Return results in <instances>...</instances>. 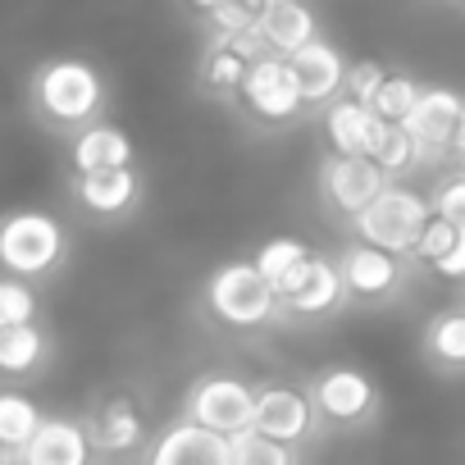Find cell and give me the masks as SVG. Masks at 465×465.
Listing matches in <instances>:
<instances>
[{"instance_id":"cell-1","label":"cell","mask_w":465,"mask_h":465,"mask_svg":"<svg viewBox=\"0 0 465 465\" xmlns=\"http://www.w3.org/2000/svg\"><path fill=\"white\" fill-rule=\"evenodd\" d=\"M33 105L51 128H69L83 133L92 124H101L105 110V78L87 64V60H46L33 74Z\"/></svg>"},{"instance_id":"cell-2","label":"cell","mask_w":465,"mask_h":465,"mask_svg":"<svg viewBox=\"0 0 465 465\" xmlns=\"http://www.w3.org/2000/svg\"><path fill=\"white\" fill-rule=\"evenodd\" d=\"M69 256V228L46 214V210H15L0 223V261H5L10 279L42 283L51 279Z\"/></svg>"},{"instance_id":"cell-3","label":"cell","mask_w":465,"mask_h":465,"mask_svg":"<svg viewBox=\"0 0 465 465\" xmlns=\"http://www.w3.org/2000/svg\"><path fill=\"white\" fill-rule=\"evenodd\" d=\"M205 306L228 329H265L283 315L274 283L261 274L256 261H228L205 279Z\"/></svg>"},{"instance_id":"cell-4","label":"cell","mask_w":465,"mask_h":465,"mask_svg":"<svg viewBox=\"0 0 465 465\" xmlns=\"http://www.w3.org/2000/svg\"><path fill=\"white\" fill-rule=\"evenodd\" d=\"M433 219V201L420 196L406 183H392L361 219H351V232L370 247H383L392 256H411V247L420 242V232Z\"/></svg>"},{"instance_id":"cell-5","label":"cell","mask_w":465,"mask_h":465,"mask_svg":"<svg viewBox=\"0 0 465 465\" xmlns=\"http://www.w3.org/2000/svg\"><path fill=\"white\" fill-rule=\"evenodd\" d=\"M311 401L320 411V424L329 429H342V433H356V429H370L379 420V383L356 370V365H329L315 374L311 383Z\"/></svg>"},{"instance_id":"cell-6","label":"cell","mask_w":465,"mask_h":465,"mask_svg":"<svg viewBox=\"0 0 465 465\" xmlns=\"http://www.w3.org/2000/svg\"><path fill=\"white\" fill-rule=\"evenodd\" d=\"M256 401H261V388H252L247 379H238V374H205V379H196L187 388L183 415L196 420L201 429L238 438V433L256 429Z\"/></svg>"},{"instance_id":"cell-7","label":"cell","mask_w":465,"mask_h":465,"mask_svg":"<svg viewBox=\"0 0 465 465\" xmlns=\"http://www.w3.org/2000/svg\"><path fill=\"white\" fill-rule=\"evenodd\" d=\"M388 187H392V178L383 173L379 160H365V155H324L320 160V201L342 219H361Z\"/></svg>"},{"instance_id":"cell-8","label":"cell","mask_w":465,"mask_h":465,"mask_svg":"<svg viewBox=\"0 0 465 465\" xmlns=\"http://www.w3.org/2000/svg\"><path fill=\"white\" fill-rule=\"evenodd\" d=\"M406 256H392L383 247H370L361 238H351L342 252H338V270H342V283H347V297L351 302H365V306H383L392 302L401 288H406Z\"/></svg>"},{"instance_id":"cell-9","label":"cell","mask_w":465,"mask_h":465,"mask_svg":"<svg viewBox=\"0 0 465 465\" xmlns=\"http://www.w3.org/2000/svg\"><path fill=\"white\" fill-rule=\"evenodd\" d=\"M238 101H242L247 114L261 119V124H292V119L306 110L302 87H297V78H292V64L279 60V55H265V60L252 64V74H247Z\"/></svg>"},{"instance_id":"cell-10","label":"cell","mask_w":465,"mask_h":465,"mask_svg":"<svg viewBox=\"0 0 465 465\" xmlns=\"http://www.w3.org/2000/svg\"><path fill=\"white\" fill-rule=\"evenodd\" d=\"M279 302H283V315H297V320H324V315H338L347 306V283H342V270L338 261L329 256H311L283 288H279Z\"/></svg>"},{"instance_id":"cell-11","label":"cell","mask_w":465,"mask_h":465,"mask_svg":"<svg viewBox=\"0 0 465 465\" xmlns=\"http://www.w3.org/2000/svg\"><path fill=\"white\" fill-rule=\"evenodd\" d=\"M83 424H87V433H92V442H96L101 456H133V451L151 447V442H146V411H142V401L128 397V392L96 397V401L87 406Z\"/></svg>"},{"instance_id":"cell-12","label":"cell","mask_w":465,"mask_h":465,"mask_svg":"<svg viewBox=\"0 0 465 465\" xmlns=\"http://www.w3.org/2000/svg\"><path fill=\"white\" fill-rule=\"evenodd\" d=\"M142 465H238V460H232V438L201 429L196 420L183 415L151 438Z\"/></svg>"},{"instance_id":"cell-13","label":"cell","mask_w":465,"mask_h":465,"mask_svg":"<svg viewBox=\"0 0 465 465\" xmlns=\"http://www.w3.org/2000/svg\"><path fill=\"white\" fill-rule=\"evenodd\" d=\"M320 424V411L311 401V392L292 388V383H265L261 401H256V433L283 442V447H302Z\"/></svg>"},{"instance_id":"cell-14","label":"cell","mask_w":465,"mask_h":465,"mask_svg":"<svg viewBox=\"0 0 465 465\" xmlns=\"http://www.w3.org/2000/svg\"><path fill=\"white\" fill-rule=\"evenodd\" d=\"M270 46L256 33H242V37H214L201 55V87L214 92V96H242V83L252 74L256 60H265Z\"/></svg>"},{"instance_id":"cell-15","label":"cell","mask_w":465,"mask_h":465,"mask_svg":"<svg viewBox=\"0 0 465 465\" xmlns=\"http://www.w3.org/2000/svg\"><path fill=\"white\" fill-rule=\"evenodd\" d=\"M460 110H465V96H456L451 87H424L415 114L406 119L411 137L424 151V164L451 155V142H456V128H460Z\"/></svg>"},{"instance_id":"cell-16","label":"cell","mask_w":465,"mask_h":465,"mask_svg":"<svg viewBox=\"0 0 465 465\" xmlns=\"http://www.w3.org/2000/svg\"><path fill=\"white\" fill-rule=\"evenodd\" d=\"M292 78H297V87H302V101L306 105H333V101H342L347 96V60H342V51L333 46V42H311L306 51H297L292 60Z\"/></svg>"},{"instance_id":"cell-17","label":"cell","mask_w":465,"mask_h":465,"mask_svg":"<svg viewBox=\"0 0 465 465\" xmlns=\"http://www.w3.org/2000/svg\"><path fill=\"white\" fill-rule=\"evenodd\" d=\"M96 456L101 451H96V442H92L83 420L46 415V424L37 429V438L19 456V465H96Z\"/></svg>"},{"instance_id":"cell-18","label":"cell","mask_w":465,"mask_h":465,"mask_svg":"<svg viewBox=\"0 0 465 465\" xmlns=\"http://www.w3.org/2000/svg\"><path fill=\"white\" fill-rule=\"evenodd\" d=\"M324 133H329L333 155H365V160H374L379 146H383L388 124H383L370 105L342 96V101H333V105L324 110Z\"/></svg>"},{"instance_id":"cell-19","label":"cell","mask_w":465,"mask_h":465,"mask_svg":"<svg viewBox=\"0 0 465 465\" xmlns=\"http://www.w3.org/2000/svg\"><path fill=\"white\" fill-rule=\"evenodd\" d=\"M74 201L92 219H124L142 205V178L137 169H110V173H78Z\"/></svg>"},{"instance_id":"cell-20","label":"cell","mask_w":465,"mask_h":465,"mask_svg":"<svg viewBox=\"0 0 465 465\" xmlns=\"http://www.w3.org/2000/svg\"><path fill=\"white\" fill-rule=\"evenodd\" d=\"M133 137L119 124H92L83 133H74L69 142V160L74 173H110V169H133Z\"/></svg>"},{"instance_id":"cell-21","label":"cell","mask_w":465,"mask_h":465,"mask_svg":"<svg viewBox=\"0 0 465 465\" xmlns=\"http://www.w3.org/2000/svg\"><path fill=\"white\" fill-rule=\"evenodd\" d=\"M261 37L270 46V55L279 60H292L297 51H306L311 42H320V28H315V10L306 0H288V5L261 15Z\"/></svg>"},{"instance_id":"cell-22","label":"cell","mask_w":465,"mask_h":465,"mask_svg":"<svg viewBox=\"0 0 465 465\" xmlns=\"http://www.w3.org/2000/svg\"><path fill=\"white\" fill-rule=\"evenodd\" d=\"M42 424H46V415L37 411L33 397H24V392L0 397V447H5V465H19V456L28 451V442L37 438Z\"/></svg>"},{"instance_id":"cell-23","label":"cell","mask_w":465,"mask_h":465,"mask_svg":"<svg viewBox=\"0 0 465 465\" xmlns=\"http://www.w3.org/2000/svg\"><path fill=\"white\" fill-rule=\"evenodd\" d=\"M424 356L438 365V370H465V306L456 311H438L429 324H424Z\"/></svg>"},{"instance_id":"cell-24","label":"cell","mask_w":465,"mask_h":465,"mask_svg":"<svg viewBox=\"0 0 465 465\" xmlns=\"http://www.w3.org/2000/svg\"><path fill=\"white\" fill-rule=\"evenodd\" d=\"M51 356V338L37 329V324H24V329H0V370L10 379H24V374H37Z\"/></svg>"},{"instance_id":"cell-25","label":"cell","mask_w":465,"mask_h":465,"mask_svg":"<svg viewBox=\"0 0 465 465\" xmlns=\"http://www.w3.org/2000/svg\"><path fill=\"white\" fill-rule=\"evenodd\" d=\"M311 256H315V252H311L302 238H270V242L256 252V265H261V274H265V279L274 283V292H279Z\"/></svg>"},{"instance_id":"cell-26","label":"cell","mask_w":465,"mask_h":465,"mask_svg":"<svg viewBox=\"0 0 465 465\" xmlns=\"http://www.w3.org/2000/svg\"><path fill=\"white\" fill-rule=\"evenodd\" d=\"M420 96H424V87H420L411 74H388V83H383V92L374 96L370 110H374L383 124H406V119L415 114Z\"/></svg>"},{"instance_id":"cell-27","label":"cell","mask_w":465,"mask_h":465,"mask_svg":"<svg viewBox=\"0 0 465 465\" xmlns=\"http://www.w3.org/2000/svg\"><path fill=\"white\" fill-rule=\"evenodd\" d=\"M379 164H383V173L397 183V178H406L411 169H420L424 164V151H420V142L411 137V128L406 124H388V133H383V146H379V155H374Z\"/></svg>"},{"instance_id":"cell-28","label":"cell","mask_w":465,"mask_h":465,"mask_svg":"<svg viewBox=\"0 0 465 465\" xmlns=\"http://www.w3.org/2000/svg\"><path fill=\"white\" fill-rule=\"evenodd\" d=\"M232 460L238 465H297V447H283V442L247 429L232 438Z\"/></svg>"},{"instance_id":"cell-29","label":"cell","mask_w":465,"mask_h":465,"mask_svg":"<svg viewBox=\"0 0 465 465\" xmlns=\"http://www.w3.org/2000/svg\"><path fill=\"white\" fill-rule=\"evenodd\" d=\"M456 238H460V228L456 223H447V219H429V228L420 232V242L411 247V265H424V270H438L447 256H451V247H456Z\"/></svg>"},{"instance_id":"cell-30","label":"cell","mask_w":465,"mask_h":465,"mask_svg":"<svg viewBox=\"0 0 465 465\" xmlns=\"http://www.w3.org/2000/svg\"><path fill=\"white\" fill-rule=\"evenodd\" d=\"M37 324V292L24 279H5L0 283V329H24Z\"/></svg>"},{"instance_id":"cell-31","label":"cell","mask_w":465,"mask_h":465,"mask_svg":"<svg viewBox=\"0 0 465 465\" xmlns=\"http://www.w3.org/2000/svg\"><path fill=\"white\" fill-rule=\"evenodd\" d=\"M214 37H242V33H256L261 28V15L247 5V0H228V5H219L214 15H205Z\"/></svg>"},{"instance_id":"cell-32","label":"cell","mask_w":465,"mask_h":465,"mask_svg":"<svg viewBox=\"0 0 465 465\" xmlns=\"http://www.w3.org/2000/svg\"><path fill=\"white\" fill-rule=\"evenodd\" d=\"M433 214L438 219H447V223H456V228H465V169L460 173H451V178H442L438 187H433Z\"/></svg>"},{"instance_id":"cell-33","label":"cell","mask_w":465,"mask_h":465,"mask_svg":"<svg viewBox=\"0 0 465 465\" xmlns=\"http://www.w3.org/2000/svg\"><path fill=\"white\" fill-rule=\"evenodd\" d=\"M383 83H388V69L379 60H361V64L347 69V96L361 101V105H374V96L383 92Z\"/></svg>"},{"instance_id":"cell-34","label":"cell","mask_w":465,"mask_h":465,"mask_svg":"<svg viewBox=\"0 0 465 465\" xmlns=\"http://www.w3.org/2000/svg\"><path fill=\"white\" fill-rule=\"evenodd\" d=\"M433 274H438V279H447V283H465V228H460V238H456L451 256H447Z\"/></svg>"},{"instance_id":"cell-35","label":"cell","mask_w":465,"mask_h":465,"mask_svg":"<svg viewBox=\"0 0 465 465\" xmlns=\"http://www.w3.org/2000/svg\"><path fill=\"white\" fill-rule=\"evenodd\" d=\"M451 155L465 164V110H460V128H456V142H451Z\"/></svg>"},{"instance_id":"cell-36","label":"cell","mask_w":465,"mask_h":465,"mask_svg":"<svg viewBox=\"0 0 465 465\" xmlns=\"http://www.w3.org/2000/svg\"><path fill=\"white\" fill-rule=\"evenodd\" d=\"M187 5H192V10H201V15H214L219 5H228V0H187Z\"/></svg>"},{"instance_id":"cell-37","label":"cell","mask_w":465,"mask_h":465,"mask_svg":"<svg viewBox=\"0 0 465 465\" xmlns=\"http://www.w3.org/2000/svg\"><path fill=\"white\" fill-rule=\"evenodd\" d=\"M247 5H252L256 15H270V10H279V5H288V0H247Z\"/></svg>"}]
</instances>
